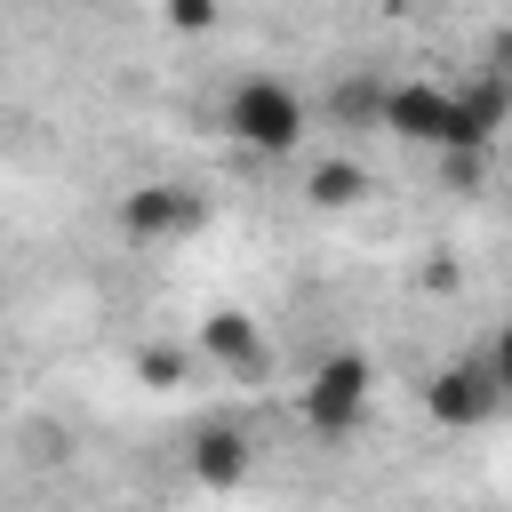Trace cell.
Returning <instances> with one entry per match:
<instances>
[{
    "label": "cell",
    "mask_w": 512,
    "mask_h": 512,
    "mask_svg": "<svg viewBox=\"0 0 512 512\" xmlns=\"http://www.w3.org/2000/svg\"><path fill=\"white\" fill-rule=\"evenodd\" d=\"M376 128H392L400 144H448V88L440 80H384L376 96Z\"/></svg>",
    "instance_id": "6"
},
{
    "label": "cell",
    "mask_w": 512,
    "mask_h": 512,
    "mask_svg": "<svg viewBox=\"0 0 512 512\" xmlns=\"http://www.w3.org/2000/svg\"><path fill=\"white\" fill-rule=\"evenodd\" d=\"M304 128H312V104H304L280 72H240V80L224 88V136H232V144H248V152H264V160H288V152L304 144Z\"/></svg>",
    "instance_id": "1"
},
{
    "label": "cell",
    "mask_w": 512,
    "mask_h": 512,
    "mask_svg": "<svg viewBox=\"0 0 512 512\" xmlns=\"http://www.w3.org/2000/svg\"><path fill=\"white\" fill-rule=\"evenodd\" d=\"M168 24L176 32H208L216 24V0H168Z\"/></svg>",
    "instance_id": "11"
},
{
    "label": "cell",
    "mask_w": 512,
    "mask_h": 512,
    "mask_svg": "<svg viewBox=\"0 0 512 512\" xmlns=\"http://www.w3.org/2000/svg\"><path fill=\"white\" fill-rule=\"evenodd\" d=\"M200 192H184V184H136L128 200H120V232L136 240V248H160V240H184V232H200Z\"/></svg>",
    "instance_id": "5"
},
{
    "label": "cell",
    "mask_w": 512,
    "mask_h": 512,
    "mask_svg": "<svg viewBox=\"0 0 512 512\" xmlns=\"http://www.w3.org/2000/svg\"><path fill=\"white\" fill-rule=\"evenodd\" d=\"M480 360H488V376H496V392L512 400V320H504V328L488 336V352H480Z\"/></svg>",
    "instance_id": "10"
},
{
    "label": "cell",
    "mask_w": 512,
    "mask_h": 512,
    "mask_svg": "<svg viewBox=\"0 0 512 512\" xmlns=\"http://www.w3.org/2000/svg\"><path fill=\"white\" fill-rule=\"evenodd\" d=\"M304 200H312V208H360V200H368V168H360V160H312Z\"/></svg>",
    "instance_id": "8"
},
{
    "label": "cell",
    "mask_w": 512,
    "mask_h": 512,
    "mask_svg": "<svg viewBox=\"0 0 512 512\" xmlns=\"http://www.w3.org/2000/svg\"><path fill=\"white\" fill-rule=\"evenodd\" d=\"M368 408H376V360H368L360 344L320 352L312 376H304V424H312L320 440H352V432L368 424Z\"/></svg>",
    "instance_id": "2"
},
{
    "label": "cell",
    "mask_w": 512,
    "mask_h": 512,
    "mask_svg": "<svg viewBox=\"0 0 512 512\" xmlns=\"http://www.w3.org/2000/svg\"><path fill=\"white\" fill-rule=\"evenodd\" d=\"M184 376V352H144V384H176Z\"/></svg>",
    "instance_id": "12"
},
{
    "label": "cell",
    "mask_w": 512,
    "mask_h": 512,
    "mask_svg": "<svg viewBox=\"0 0 512 512\" xmlns=\"http://www.w3.org/2000/svg\"><path fill=\"white\" fill-rule=\"evenodd\" d=\"M200 352L224 368V376H264V336H256V320L248 312H232V304H216L208 320H200Z\"/></svg>",
    "instance_id": "7"
},
{
    "label": "cell",
    "mask_w": 512,
    "mask_h": 512,
    "mask_svg": "<svg viewBox=\"0 0 512 512\" xmlns=\"http://www.w3.org/2000/svg\"><path fill=\"white\" fill-rule=\"evenodd\" d=\"M496 408H504V392H496V376H488V360H480V352H464V360L432 368V384H424V416H432L440 432H480Z\"/></svg>",
    "instance_id": "3"
},
{
    "label": "cell",
    "mask_w": 512,
    "mask_h": 512,
    "mask_svg": "<svg viewBox=\"0 0 512 512\" xmlns=\"http://www.w3.org/2000/svg\"><path fill=\"white\" fill-rule=\"evenodd\" d=\"M376 96H384V80H344L336 88V112L344 120H376Z\"/></svg>",
    "instance_id": "9"
},
{
    "label": "cell",
    "mask_w": 512,
    "mask_h": 512,
    "mask_svg": "<svg viewBox=\"0 0 512 512\" xmlns=\"http://www.w3.org/2000/svg\"><path fill=\"white\" fill-rule=\"evenodd\" d=\"M184 472H192V488L232 496V488H248V480H256V440H248L232 416H208V424L184 440Z\"/></svg>",
    "instance_id": "4"
}]
</instances>
